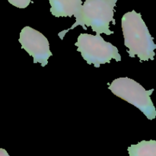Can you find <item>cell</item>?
<instances>
[{
  "label": "cell",
  "mask_w": 156,
  "mask_h": 156,
  "mask_svg": "<svg viewBox=\"0 0 156 156\" xmlns=\"http://www.w3.org/2000/svg\"><path fill=\"white\" fill-rule=\"evenodd\" d=\"M0 156H9V155L5 149L0 148Z\"/></svg>",
  "instance_id": "cell-9"
},
{
  "label": "cell",
  "mask_w": 156,
  "mask_h": 156,
  "mask_svg": "<svg viewBox=\"0 0 156 156\" xmlns=\"http://www.w3.org/2000/svg\"><path fill=\"white\" fill-rule=\"evenodd\" d=\"M75 45L77 51L89 65L99 68L101 65L110 63L111 59L121 61L118 49L111 43L107 42L100 34H80Z\"/></svg>",
  "instance_id": "cell-4"
},
{
  "label": "cell",
  "mask_w": 156,
  "mask_h": 156,
  "mask_svg": "<svg viewBox=\"0 0 156 156\" xmlns=\"http://www.w3.org/2000/svg\"><path fill=\"white\" fill-rule=\"evenodd\" d=\"M108 89L117 97L138 108L149 120H154L156 117V110L151 99L154 88L146 90L133 79L120 77L113 81Z\"/></svg>",
  "instance_id": "cell-3"
},
{
  "label": "cell",
  "mask_w": 156,
  "mask_h": 156,
  "mask_svg": "<svg viewBox=\"0 0 156 156\" xmlns=\"http://www.w3.org/2000/svg\"><path fill=\"white\" fill-rule=\"evenodd\" d=\"M8 2L18 9H25L31 3V0H8Z\"/></svg>",
  "instance_id": "cell-8"
},
{
  "label": "cell",
  "mask_w": 156,
  "mask_h": 156,
  "mask_svg": "<svg viewBox=\"0 0 156 156\" xmlns=\"http://www.w3.org/2000/svg\"><path fill=\"white\" fill-rule=\"evenodd\" d=\"M50 12L56 18L76 17L82 5V0H49Z\"/></svg>",
  "instance_id": "cell-6"
},
{
  "label": "cell",
  "mask_w": 156,
  "mask_h": 156,
  "mask_svg": "<svg viewBox=\"0 0 156 156\" xmlns=\"http://www.w3.org/2000/svg\"><path fill=\"white\" fill-rule=\"evenodd\" d=\"M118 0H85L82 5L80 10L76 18V23L67 30H63L58 34L61 40H63L66 34L80 25L85 30L91 27L97 34H105L111 35L114 34L110 30V23L116 24L114 18V8Z\"/></svg>",
  "instance_id": "cell-2"
},
{
  "label": "cell",
  "mask_w": 156,
  "mask_h": 156,
  "mask_svg": "<svg viewBox=\"0 0 156 156\" xmlns=\"http://www.w3.org/2000/svg\"><path fill=\"white\" fill-rule=\"evenodd\" d=\"M18 41L21 48L34 58V63H41L42 67L48 64L49 58L53 53L50 50L48 40L42 33L26 26L21 30Z\"/></svg>",
  "instance_id": "cell-5"
},
{
  "label": "cell",
  "mask_w": 156,
  "mask_h": 156,
  "mask_svg": "<svg viewBox=\"0 0 156 156\" xmlns=\"http://www.w3.org/2000/svg\"><path fill=\"white\" fill-rule=\"evenodd\" d=\"M127 151L129 156H156V141L143 140L128 147Z\"/></svg>",
  "instance_id": "cell-7"
},
{
  "label": "cell",
  "mask_w": 156,
  "mask_h": 156,
  "mask_svg": "<svg viewBox=\"0 0 156 156\" xmlns=\"http://www.w3.org/2000/svg\"><path fill=\"white\" fill-rule=\"evenodd\" d=\"M121 26L129 56L131 58L137 56L140 62L154 60L156 44L141 14L135 10L125 13L122 17Z\"/></svg>",
  "instance_id": "cell-1"
}]
</instances>
